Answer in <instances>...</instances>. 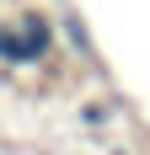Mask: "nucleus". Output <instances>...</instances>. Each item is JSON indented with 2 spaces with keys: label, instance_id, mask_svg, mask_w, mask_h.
<instances>
[{
  "label": "nucleus",
  "instance_id": "obj_1",
  "mask_svg": "<svg viewBox=\"0 0 150 155\" xmlns=\"http://www.w3.org/2000/svg\"><path fill=\"white\" fill-rule=\"evenodd\" d=\"M11 21L22 27V38L32 43V54H38V64H43L48 54H54V43H59V21H54V16H48L43 5H22V11H16Z\"/></svg>",
  "mask_w": 150,
  "mask_h": 155
},
{
  "label": "nucleus",
  "instance_id": "obj_2",
  "mask_svg": "<svg viewBox=\"0 0 150 155\" xmlns=\"http://www.w3.org/2000/svg\"><path fill=\"white\" fill-rule=\"evenodd\" d=\"M0 64H38V54H32V43L22 38L16 21H0Z\"/></svg>",
  "mask_w": 150,
  "mask_h": 155
},
{
  "label": "nucleus",
  "instance_id": "obj_3",
  "mask_svg": "<svg viewBox=\"0 0 150 155\" xmlns=\"http://www.w3.org/2000/svg\"><path fill=\"white\" fill-rule=\"evenodd\" d=\"M54 21H59V38L80 54V59H97V43H91V32H86V21H80V11H59Z\"/></svg>",
  "mask_w": 150,
  "mask_h": 155
},
{
  "label": "nucleus",
  "instance_id": "obj_4",
  "mask_svg": "<svg viewBox=\"0 0 150 155\" xmlns=\"http://www.w3.org/2000/svg\"><path fill=\"white\" fill-rule=\"evenodd\" d=\"M113 112H118V102H86V107H80V123H86V128H102Z\"/></svg>",
  "mask_w": 150,
  "mask_h": 155
},
{
  "label": "nucleus",
  "instance_id": "obj_5",
  "mask_svg": "<svg viewBox=\"0 0 150 155\" xmlns=\"http://www.w3.org/2000/svg\"><path fill=\"white\" fill-rule=\"evenodd\" d=\"M107 155H129V150H107Z\"/></svg>",
  "mask_w": 150,
  "mask_h": 155
}]
</instances>
